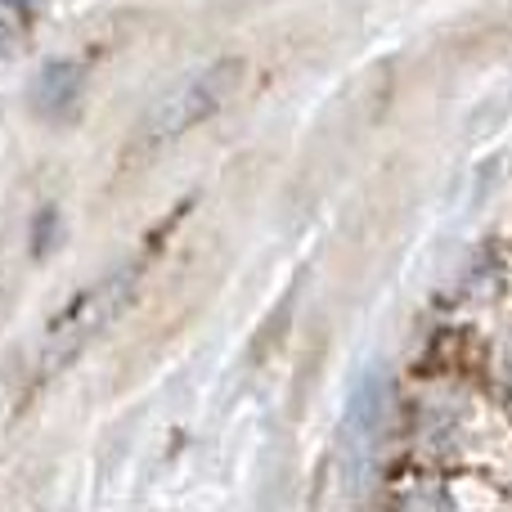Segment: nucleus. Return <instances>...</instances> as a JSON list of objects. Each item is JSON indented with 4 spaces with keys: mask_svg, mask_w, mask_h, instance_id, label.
<instances>
[{
    "mask_svg": "<svg viewBox=\"0 0 512 512\" xmlns=\"http://www.w3.org/2000/svg\"><path fill=\"white\" fill-rule=\"evenodd\" d=\"M140 279H144V261L131 256V261L113 265L108 274H99L95 283H86L81 292H72V297L45 319L41 337H36L32 387L54 382L86 346H95L99 337L126 315V306H131L135 292H140Z\"/></svg>",
    "mask_w": 512,
    "mask_h": 512,
    "instance_id": "f257e3e1",
    "label": "nucleus"
},
{
    "mask_svg": "<svg viewBox=\"0 0 512 512\" xmlns=\"http://www.w3.org/2000/svg\"><path fill=\"white\" fill-rule=\"evenodd\" d=\"M243 59H216L207 68L189 72L180 77L171 90H162L149 108H144L140 126H135V140L131 149L135 153H153V149H167L171 140L189 135L194 126H203L207 117H216L225 108V99L239 90L243 81Z\"/></svg>",
    "mask_w": 512,
    "mask_h": 512,
    "instance_id": "f03ea898",
    "label": "nucleus"
},
{
    "mask_svg": "<svg viewBox=\"0 0 512 512\" xmlns=\"http://www.w3.org/2000/svg\"><path fill=\"white\" fill-rule=\"evenodd\" d=\"M86 90V72L77 59H50L32 81V108L41 117H68Z\"/></svg>",
    "mask_w": 512,
    "mask_h": 512,
    "instance_id": "7ed1b4c3",
    "label": "nucleus"
},
{
    "mask_svg": "<svg viewBox=\"0 0 512 512\" xmlns=\"http://www.w3.org/2000/svg\"><path fill=\"white\" fill-rule=\"evenodd\" d=\"M27 36V14H23V0H0V59L14 54Z\"/></svg>",
    "mask_w": 512,
    "mask_h": 512,
    "instance_id": "20e7f679",
    "label": "nucleus"
}]
</instances>
